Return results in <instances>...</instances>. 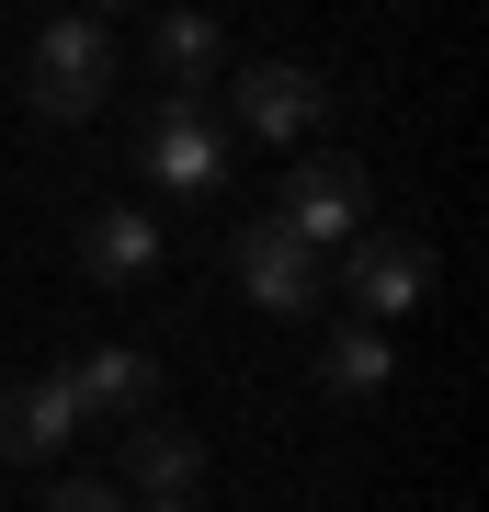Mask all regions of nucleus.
<instances>
[{
  "instance_id": "obj_12",
  "label": "nucleus",
  "mask_w": 489,
  "mask_h": 512,
  "mask_svg": "<svg viewBox=\"0 0 489 512\" xmlns=\"http://www.w3.org/2000/svg\"><path fill=\"white\" fill-rule=\"evenodd\" d=\"M148 69H160V80H217L228 69L217 12H160V23H148Z\"/></svg>"
},
{
  "instance_id": "obj_15",
  "label": "nucleus",
  "mask_w": 489,
  "mask_h": 512,
  "mask_svg": "<svg viewBox=\"0 0 489 512\" xmlns=\"http://www.w3.org/2000/svg\"><path fill=\"white\" fill-rule=\"evenodd\" d=\"M80 12H91V23H103V12H137V0H80Z\"/></svg>"
},
{
  "instance_id": "obj_6",
  "label": "nucleus",
  "mask_w": 489,
  "mask_h": 512,
  "mask_svg": "<svg viewBox=\"0 0 489 512\" xmlns=\"http://www.w3.org/2000/svg\"><path fill=\"white\" fill-rule=\"evenodd\" d=\"M330 274L353 285L364 319H399V308H421V285H433V251H421V239H399V228H353L342 251H330Z\"/></svg>"
},
{
  "instance_id": "obj_7",
  "label": "nucleus",
  "mask_w": 489,
  "mask_h": 512,
  "mask_svg": "<svg viewBox=\"0 0 489 512\" xmlns=\"http://www.w3.org/2000/svg\"><path fill=\"white\" fill-rule=\"evenodd\" d=\"M69 399H80V421H148V399H160V353H137V342H91L80 365H69Z\"/></svg>"
},
{
  "instance_id": "obj_3",
  "label": "nucleus",
  "mask_w": 489,
  "mask_h": 512,
  "mask_svg": "<svg viewBox=\"0 0 489 512\" xmlns=\"http://www.w3.org/2000/svg\"><path fill=\"white\" fill-rule=\"evenodd\" d=\"M273 217H285L308 251H342L353 228H376V183H364V160H342V148H296L285 194H273Z\"/></svg>"
},
{
  "instance_id": "obj_8",
  "label": "nucleus",
  "mask_w": 489,
  "mask_h": 512,
  "mask_svg": "<svg viewBox=\"0 0 489 512\" xmlns=\"http://www.w3.org/2000/svg\"><path fill=\"white\" fill-rule=\"evenodd\" d=\"M57 444H80V399H69V376H23V387H0V456H12V467H46Z\"/></svg>"
},
{
  "instance_id": "obj_5",
  "label": "nucleus",
  "mask_w": 489,
  "mask_h": 512,
  "mask_svg": "<svg viewBox=\"0 0 489 512\" xmlns=\"http://www.w3.org/2000/svg\"><path fill=\"white\" fill-rule=\"evenodd\" d=\"M239 296L273 308V319H308L330 296V251H308L285 217H251V228H239Z\"/></svg>"
},
{
  "instance_id": "obj_4",
  "label": "nucleus",
  "mask_w": 489,
  "mask_h": 512,
  "mask_svg": "<svg viewBox=\"0 0 489 512\" xmlns=\"http://www.w3.org/2000/svg\"><path fill=\"white\" fill-rule=\"evenodd\" d=\"M114 69H126V57H114L103 23H91V12H57L46 35H35V114H46V126H80V114L114 92Z\"/></svg>"
},
{
  "instance_id": "obj_9",
  "label": "nucleus",
  "mask_w": 489,
  "mask_h": 512,
  "mask_svg": "<svg viewBox=\"0 0 489 512\" xmlns=\"http://www.w3.org/2000/svg\"><path fill=\"white\" fill-rule=\"evenodd\" d=\"M80 262H91V285H148L171 262V239H160L148 205H103V217L80 228Z\"/></svg>"
},
{
  "instance_id": "obj_2",
  "label": "nucleus",
  "mask_w": 489,
  "mask_h": 512,
  "mask_svg": "<svg viewBox=\"0 0 489 512\" xmlns=\"http://www.w3.org/2000/svg\"><path fill=\"white\" fill-rule=\"evenodd\" d=\"M228 137H262V148H308L319 137V114H330V80L319 69H296V57H251V69H228Z\"/></svg>"
},
{
  "instance_id": "obj_10",
  "label": "nucleus",
  "mask_w": 489,
  "mask_h": 512,
  "mask_svg": "<svg viewBox=\"0 0 489 512\" xmlns=\"http://www.w3.org/2000/svg\"><path fill=\"white\" fill-rule=\"evenodd\" d=\"M160 490H205V433L126 421V501H160Z\"/></svg>"
},
{
  "instance_id": "obj_1",
  "label": "nucleus",
  "mask_w": 489,
  "mask_h": 512,
  "mask_svg": "<svg viewBox=\"0 0 489 512\" xmlns=\"http://www.w3.org/2000/svg\"><path fill=\"white\" fill-rule=\"evenodd\" d=\"M228 114H217V80H171L160 103H148V126H137V160H148V183L160 194H217V171H228Z\"/></svg>"
},
{
  "instance_id": "obj_14",
  "label": "nucleus",
  "mask_w": 489,
  "mask_h": 512,
  "mask_svg": "<svg viewBox=\"0 0 489 512\" xmlns=\"http://www.w3.org/2000/svg\"><path fill=\"white\" fill-rule=\"evenodd\" d=\"M126 512H205L194 490H160V501H126Z\"/></svg>"
},
{
  "instance_id": "obj_11",
  "label": "nucleus",
  "mask_w": 489,
  "mask_h": 512,
  "mask_svg": "<svg viewBox=\"0 0 489 512\" xmlns=\"http://www.w3.org/2000/svg\"><path fill=\"white\" fill-rule=\"evenodd\" d=\"M387 376H399V353H387L376 319H342V330H330V353H319V387H330V399H376Z\"/></svg>"
},
{
  "instance_id": "obj_13",
  "label": "nucleus",
  "mask_w": 489,
  "mask_h": 512,
  "mask_svg": "<svg viewBox=\"0 0 489 512\" xmlns=\"http://www.w3.org/2000/svg\"><path fill=\"white\" fill-rule=\"evenodd\" d=\"M46 512H126V490H114V478H57Z\"/></svg>"
}]
</instances>
